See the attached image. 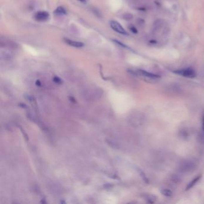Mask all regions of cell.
<instances>
[{
  "label": "cell",
  "mask_w": 204,
  "mask_h": 204,
  "mask_svg": "<svg viewBox=\"0 0 204 204\" xmlns=\"http://www.w3.org/2000/svg\"><path fill=\"white\" fill-rule=\"evenodd\" d=\"M163 25V22L162 19H157L153 24V29L155 31H158L161 29Z\"/></svg>",
  "instance_id": "6"
},
{
  "label": "cell",
  "mask_w": 204,
  "mask_h": 204,
  "mask_svg": "<svg viewBox=\"0 0 204 204\" xmlns=\"http://www.w3.org/2000/svg\"><path fill=\"white\" fill-rule=\"evenodd\" d=\"M129 30L131 31L132 33H134L135 34H138V30H137V29L136 28L135 26H134L131 25H130L129 26Z\"/></svg>",
  "instance_id": "11"
},
{
  "label": "cell",
  "mask_w": 204,
  "mask_h": 204,
  "mask_svg": "<svg viewBox=\"0 0 204 204\" xmlns=\"http://www.w3.org/2000/svg\"><path fill=\"white\" fill-rule=\"evenodd\" d=\"M123 18L125 21H131V20L133 19V16H132V14H131V13H124V14H123Z\"/></svg>",
  "instance_id": "9"
},
{
  "label": "cell",
  "mask_w": 204,
  "mask_h": 204,
  "mask_svg": "<svg viewBox=\"0 0 204 204\" xmlns=\"http://www.w3.org/2000/svg\"><path fill=\"white\" fill-rule=\"evenodd\" d=\"M78 1L83 3H86V0H78Z\"/></svg>",
  "instance_id": "16"
},
{
  "label": "cell",
  "mask_w": 204,
  "mask_h": 204,
  "mask_svg": "<svg viewBox=\"0 0 204 204\" xmlns=\"http://www.w3.org/2000/svg\"><path fill=\"white\" fill-rule=\"evenodd\" d=\"M202 129H203V131H204V116L203 117V123H202Z\"/></svg>",
  "instance_id": "15"
},
{
  "label": "cell",
  "mask_w": 204,
  "mask_h": 204,
  "mask_svg": "<svg viewBox=\"0 0 204 204\" xmlns=\"http://www.w3.org/2000/svg\"><path fill=\"white\" fill-rule=\"evenodd\" d=\"M174 73L181 75L183 77H185L187 78H193L196 77V72L195 71L190 68H187L185 69H181V70H178L177 71H174Z\"/></svg>",
  "instance_id": "1"
},
{
  "label": "cell",
  "mask_w": 204,
  "mask_h": 204,
  "mask_svg": "<svg viewBox=\"0 0 204 204\" xmlns=\"http://www.w3.org/2000/svg\"><path fill=\"white\" fill-rule=\"evenodd\" d=\"M136 73L137 75L144 77L147 80H149L150 81H155L161 78V76H159V75L154 74L143 70H139Z\"/></svg>",
  "instance_id": "2"
},
{
  "label": "cell",
  "mask_w": 204,
  "mask_h": 204,
  "mask_svg": "<svg viewBox=\"0 0 204 204\" xmlns=\"http://www.w3.org/2000/svg\"><path fill=\"white\" fill-rule=\"evenodd\" d=\"M36 85H37V86H41V82H40V80H37V82H36Z\"/></svg>",
  "instance_id": "14"
},
{
  "label": "cell",
  "mask_w": 204,
  "mask_h": 204,
  "mask_svg": "<svg viewBox=\"0 0 204 204\" xmlns=\"http://www.w3.org/2000/svg\"><path fill=\"white\" fill-rule=\"evenodd\" d=\"M49 18V13L45 11H40L35 14L34 18L37 21L44 22L48 21Z\"/></svg>",
  "instance_id": "4"
},
{
  "label": "cell",
  "mask_w": 204,
  "mask_h": 204,
  "mask_svg": "<svg viewBox=\"0 0 204 204\" xmlns=\"http://www.w3.org/2000/svg\"><path fill=\"white\" fill-rule=\"evenodd\" d=\"M200 177H201V176H198L197 177H196L195 179H193L189 184L187 185V187L186 188V190H188L190 189L191 188H192L196 184V183L200 180Z\"/></svg>",
  "instance_id": "7"
},
{
  "label": "cell",
  "mask_w": 204,
  "mask_h": 204,
  "mask_svg": "<svg viewBox=\"0 0 204 204\" xmlns=\"http://www.w3.org/2000/svg\"><path fill=\"white\" fill-rule=\"evenodd\" d=\"M64 41L65 42V43H67V44L74 47V48H82V47L84 46V44L82 42H79V41H73L70 40L69 38H64Z\"/></svg>",
  "instance_id": "5"
},
{
  "label": "cell",
  "mask_w": 204,
  "mask_h": 204,
  "mask_svg": "<svg viewBox=\"0 0 204 204\" xmlns=\"http://www.w3.org/2000/svg\"><path fill=\"white\" fill-rule=\"evenodd\" d=\"M113 41H114V43H117L118 45H119L123 47V48H128V46H127L124 44L122 43V42H120V41H118V40H113Z\"/></svg>",
  "instance_id": "12"
},
{
  "label": "cell",
  "mask_w": 204,
  "mask_h": 204,
  "mask_svg": "<svg viewBox=\"0 0 204 204\" xmlns=\"http://www.w3.org/2000/svg\"><path fill=\"white\" fill-rule=\"evenodd\" d=\"M53 81L56 83H58V84H60L62 83V80L60 78L58 77H54L53 78Z\"/></svg>",
  "instance_id": "13"
},
{
  "label": "cell",
  "mask_w": 204,
  "mask_h": 204,
  "mask_svg": "<svg viewBox=\"0 0 204 204\" xmlns=\"http://www.w3.org/2000/svg\"><path fill=\"white\" fill-rule=\"evenodd\" d=\"M55 13L56 15H64V14H67V12H66L65 9L64 7H59L55 10Z\"/></svg>",
  "instance_id": "8"
},
{
  "label": "cell",
  "mask_w": 204,
  "mask_h": 204,
  "mask_svg": "<svg viewBox=\"0 0 204 204\" xmlns=\"http://www.w3.org/2000/svg\"><path fill=\"white\" fill-rule=\"evenodd\" d=\"M161 193L163 195L165 196H171L172 195V192L171 190H170L169 189H162L161 191Z\"/></svg>",
  "instance_id": "10"
},
{
  "label": "cell",
  "mask_w": 204,
  "mask_h": 204,
  "mask_svg": "<svg viewBox=\"0 0 204 204\" xmlns=\"http://www.w3.org/2000/svg\"><path fill=\"white\" fill-rule=\"evenodd\" d=\"M109 23H110L112 28L114 31H115L116 32L122 35H128V33L127 32L126 30L123 28V26L118 22L116 21H111Z\"/></svg>",
  "instance_id": "3"
}]
</instances>
